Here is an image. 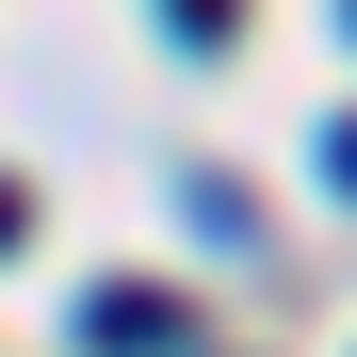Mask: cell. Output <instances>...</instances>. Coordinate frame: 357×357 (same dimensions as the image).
Here are the masks:
<instances>
[{
  "instance_id": "1",
  "label": "cell",
  "mask_w": 357,
  "mask_h": 357,
  "mask_svg": "<svg viewBox=\"0 0 357 357\" xmlns=\"http://www.w3.org/2000/svg\"><path fill=\"white\" fill-rule=\"evenodd\" d=\"M82 357H195L178 292H82Z\"/></svg>"
},
{
  "instance_id": "2",
  "label": "cell",
  "mask_w": 357,
  "mask_h": 357,
  "mask_svg": "<svg viewBox=\"0 0 357 357\" xmlns=\"http://www.w3.org/2000/svg\"><path fill=\"white\" fill-rule=\"evenodd\" d=\"M162 17H178V49H227V0H162Z\"/></svg>"
},
{
  "instance_id": "3",
  "label": "cell",
  "mask_w": 357,
  "mask_h": 357,
  "mask_svg": "<svg viewBox=\"0 0 357 357\" xmlns=\"http://www.w3.org/2000/svg\"><path fill=\"white\" fill-rule=\"evenodd\" d=\"M325 195H357V114H341V130H325Z\"/></svg>"
},
{
  "instance_id": "4",
  "label": "cell",
  "mask_w": 357,
  "mask_h": 357,
  "mask_svg": "<svg viewBox=\"0 0 357 357\" xmlns=\"http://www.w3.org/2000/svg\"><path fill=\"white\" fill-rule=\"evenodd\" d=\"M341 33H357V0H341Z\"/></svg>"
}]
</instances>
